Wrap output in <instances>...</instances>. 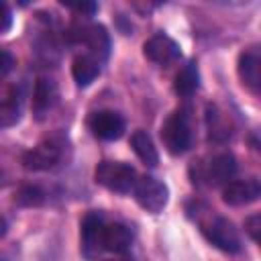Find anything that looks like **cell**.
Masks as SVG:
<instances>
[{
  "mask_svg": "<svg viewBox=\"0 0 261 261\" xmlns=\"http://www.w3.org/2000/svg\"><path fill=\"white\" fill-rule=\"evenodd\" d=\"M59 90L57 84L51 77H39L35 84V94H33V112L39 120L45 118V114L57 104Z\"/></svg>",
  "mask_w": 261,
  "mask_h": 261,
  "instance_id": "11",
  "label": "cell"
},
{
  "mask_svg": "<svg viewBox=\"0 0 261 261\" xmlns=\"http://www.w3.org/2000/svg\"><path fill=\"white\" fill-rule=\"evenodd\" d=\"M102 232H104V222H102V218L96 212L88 214L82 220V232H80L82 247L80 249H82V255L86 259H96L104 251V247H102Z\"/></svg>",
  "mask_w": 261,
  "mask_h": 261,
  "instance_id": "8",
  "label": "cell"
},
{
  "mask_svg": "<svg viewBox=\"0 0 261 261\" xmlns=\"http://www.w3.org/2000/svg\"><path fill=\"white\" fill-rule=\"evenodd\" d=\"M12 65H14V57L8 51L0 49V80L6 77V73L12 69Z\"/></svg>",
  "mask_w": 261,
  "mask_h": 261,
  "instance_id": "23",
  "label": "cell"
},
{
  "mask_svg": "<svg viewBox=\"0 0 261 261\" xmlns=\"http://www.w3.org/2000/svg\"><path fill=\"white\" fill-rule=\"evenodd\" d=\"M133 243V232L128 226L120 224V222H112V224H104V232H102V247L106 251L112 253H124L130 249Z\"/></svg>",
  "mask_w": 261,
  "mask_h": 261,
  "instance_id": "14",
  "label": "cell"
},
{
  "mask_svg": "<svg viewBox=\"0 0 261 261\" xmlns=\"http://www.w3.org/2000/svg\"><path fill=\"white\" fill-rule=\"evenodd\" d=\"M61 159V145L55 141H43L22 155V165L31 171H47Z\"/></svg>",
  "mask_w": 261,
  "mask_h": 261,
  "instance_id": "6",
  "label": "cell"
},
{
  "mask_svg": "<svg viewBox=\"0 0 261 261\" xmlns=\"http://www.w3.org/2000/svg\"><path fill=\"white\" fill-rule=\"evenodd\" d=\"M259 196H261V184L257 177L228 181L222 190V200L228 206H245L255 202Z\"/></svg>",
  "mask_w": 261,
  "mask_h": 261,
  "instance_id": "9",
  "label": "cell"
},
{
  "mask_svg": "<svg viewBox=\"0 0 261 261\" xmlns=\"http://www.w3.org/2000/svg\"><path fill=\"white\" fill-rule=\"evenodd\" d=\"M16 202L24 206H39L43 202V192L35 186H27L16 194Z\"/></svg>",
  "mask_w": 261,
  "mask_h": 261,
  "instance_id": "19",
  "label": "cell"
},
{
  "mask_svg": "<svg viewBox=\"0 0 261 261\" xmlns=\"http://www.w3.org/2000/svg\"><path fill=\"white\" fill-rule=\"evenodd\" d=\"M12 27V10L6 2H0V33L8 31Z\"/></svg>",
  "mask_w": 261,
  "mask_h": 261,
  "instance_id": "22",
  "label": "cell"
},
{
  "mask_svg": "<svg viewBox=\"0 0 261 261\" xmlns=\"http://www.w3.org/2000/svg\"><path fill=\"white\" fill-rule=\"evenodd\" d=\"M237 71H239L243 86H247L253 92L259 90V86H261V57H259L257 49H247L239 55Z\"/></svg>",
  "mask_w": 261,
  "mask_h": 261,
  "instance_id": "12",
  "label": "cell"
},
{
  "mask_svg": "<svg viewBox=\"0 0 261 261\" xmlns=\"http://www.w3.org/2000/svg\"><path fill=\"white\" fill-rule=\"evenodd\" d=\"M237 171V161L230 153H220L216 157H212V161L208 163L206 171H204V177L206 181L214 188V186H226L228 179L234 175Z\"/></svg>",
  "mask_w": 261,
  "mask_h": 261,
  "instance_id": "13",
  "label": "cell"
},
{
  "mask_svg": "<svg viewBox=\"0 0 261 261\" xmlns=\"http://www.w3.org/2000/svg\"><path fill=\"white\" fill-rule=\"evenodd\" d=\"M130 145H133V151L137 153V157L149 165V167H155L159 163V153H157V147L153 143V139L145 133V130H135L130 135Z\"/></svg>",
  "mask_w": 261,
  "mask_h": 261,
  "instance_id": "16",
  "label": "cell"
},
{
  "mask_svg": "<svg viewBox=\"0 0 261 261\" xmlns=\"http://www.w3.org/2000/svg\"><path fill=\"white\" fill-rule=\"evenodd\" d=\"M73 31H77V35L73 37V41H82L86 43L92 53L100 59H106L108 57V51H110V39H108V33L102 24H73Z\"/></svg>",
  "mask_w": 261,
  "mask_h": 261,
  "instance_id": "10",
  "label": "cell"
},
{
  "mask_svg": "<svg viewBox=\"0 0 261 261\" xmlns=\"http://www.w3.org/2000/svg\"><path fill=\"white\" fill-rule=\"evenodd\" d=\"M71 73H73V80L80 88H86L90 86L98 73H100V61L90 57V55H77L71 63Z\"/></svg>",
  "mask_w": 261,
  "mask_h": 261,
  "instance_id": "15",
  "label": "cell"
},
{
  "mask_svg": "<svg viewBox=\"0 0 261 261\" xmlns=\"http://www.w3.org/2000/svg\"><path fill=\"white\" fill-rule=\"evenodd\" d=\"M20 120V102L14 96L0 98V128L14 126Z\"/></svg>",
  "mask_w": 261,
  "mask_h": 261,
  "instance_id": "18",
  "label": "cell"
},
{
  "mask_svg": "<svg viewBox=\"0 0 261 261\" xmlns=\"http://www.w3.org/2000/svg\"><path fill=\"white\" fill-rule=\"evenodd\" d=\"M202 232L206 234V239L218 247L224 253H239L241 251V237L239 230L234 228V224L228 218L222 216H212L206 222H202Z\"/></svg>",
  "mask_w": 261,
  "mask_h": 261,
  "instance_id": "4",
  "label": "cell"
},
{
  "mask_svg": "<svg viewBox=\"0 0 261 261\" xmlns=\"http://www.w3.org/2000/svg\"><path fill=\"white\" fill-rule=\"evenodd\" d=\"M259 228H261V216L259 214H253V216H249L247 220H245V230H247V234L257 243L259 241Z\"/></svg>",
  "mask_w": 261,
  "mask_h": 261,
  "instance_id": "20",
  "label": "cell"
},
{
  "mask_svg": "<svg viewBox=\"0 0 261 261\" xmlns=\"http://www.w3.org/2000/svg\"><path fill=\"white\" fill-rule=\"evenodd\" d=\"M143 53H145V57H147L149 61H153L155 65H163V67L175 63V61L181 57L179 45H177L171 37H167V35H163V33H157V35H153L149 41H145Z\"/></svg>",
  "mask_w": 261,
  "mask_h": 261,
  "instance_id": "5",
  "label": "cell"
},
{
  "mask_svg": "<svg viewBox=\"0 0 261 261\" xmlns=\"http://www.w3.org/2000/svg\"><path fill=\"white\" fill-rule=\"evenodd\" d=\"M63 6H67V8H71V10L80 12V14H88V16L94 14L96 8H98L96 2H63Z\"/></svg>",
  "mask_w": 261,
  "mask_h": 261,
  "instance_id": "21",
  "label": "cell"
},
{
  "mask_svg": "<svg viewBox=\"0 0 261 261\" xmlns=\"http://www.w3.org/2000/svg\"><path fill=\"white\" fill-rule=\"evenodd\" d=\"M6 230H8V222H6V218L0 214V239L6 234Z\"/></svg>",
  "mask_w": 261,
  "mask_h": 261,
  "instance_id": "24",
  "label": "cell"
},
{
  "mask_svg": "<svg viewBox=\"0 0 261 261\" xmlns=\"http://www.w3.org/2000/svg\"><path fill=\"white\" fill-rule=\"evenodd\" d=\"M161 139L171 155L186 153L194 143V133L186 110H175L161 126Z\"/></svg>",
  "mask_w": 261,
  "mask_h": 261,
  "instance_id": "2",
  "label": "cell"
},
{
  "mask_svg": "<svg viewBox=\"0 0 261 261\" xmlns=\"http://www.w3.org/2000/svg\"><path fill=\"white\" fill-rule=\"evenodd\" d=\"M88 126L94 137L102 141H116L124 133V118L114 110H98L88 118Z\"/></svg>",
  "mask_w": 261,
  "mask_h": 261,
  "instance_id": "7",
  "label": "cell"
},
{
  "mask_svg": "<svg viewBox=\"0 0 261 261\" xmlns=\"http://www.w3.org/2000/svg\"><path fill=\"white\" fill-rule=\"evenodd\" d=\"M133 194H135L137 204L143 210L151 212V214L161 212L165 208L167 196H169L167 186L161 179L153 177V175H141V177H137V181L133 186Z\"/></svg>",
  "mask_w": 261,
  "mask_h": 261,
  "instance_id": "3",
  "label": "cell"
},
{
  "mask_svg": "<svg viewBox=\"0 0 261 261\" xmlns=\"http://www.w3.org/2000/svg\"><path fill=\"white\" fill-rule=\"evenodd\" d=\"M200 86V73H198V65L196 61H190L186 63L177 75H175V82H173V88L179 96H192Z\"/></svg>",
  "mask_w": 261,
  "mask_h": 261,
  "instance_id": "17",
  "label": "cell"
},
{
  "mask_svg": "<svg viewBox=\"0 0 261 261\" xmlns=\"http://www.w3.org/2000/svg\"><path fill=\"white\" fill-rule=\"evenodd\" d=\"M94 177L106 190L126 194L133 192V186L137 181V171L133 165L122 161H100L94 171Z\"/></svg>",
  "mask_w": 261,
  "mask_h": 261,
  "instance_id": "1",
  "label": "cell"
}]
</instances>
